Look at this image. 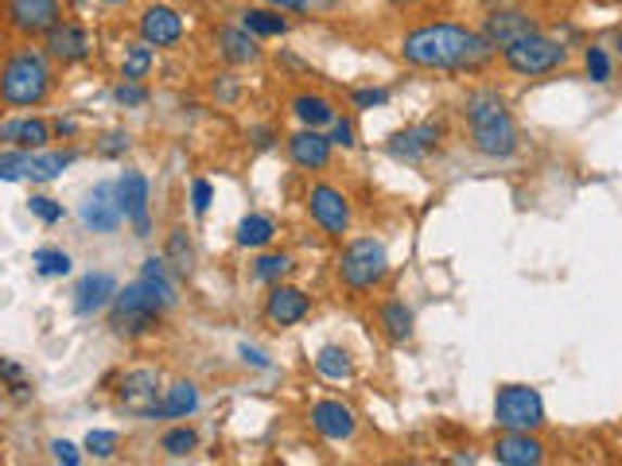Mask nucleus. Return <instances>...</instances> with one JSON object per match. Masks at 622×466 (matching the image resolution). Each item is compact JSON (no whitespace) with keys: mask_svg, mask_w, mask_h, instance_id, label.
<instances>
[{"mask_svg":"<svg viewBox=\"0 0 622 466\" xmlns=\"http://www.w3.org/2000/svg\"><path fill=\"white\" fill-rule=\"evenodd\" d=\"M502 63L510 66L518 78H541L568 63V47L560 39L545 36V31H533V36L518 39V43L502 47Z\"/></svg>","mask_w":622,"mask_h":466,"instance_id":"obj_4","label":"nucleus"},{"mask_svg":"<svg viewBox=\"0 0 622 466\" xmlns=\"http://www.w3.org/2000/svg\"><path fill=\"white\" fill-rule=\"evenodd\" d=\"M31 264H36V272L39 276H47V280H59V276H66V272L75 269V261H71V253L66 249H36L31 253Z\"/></svg>","mask_w":622,"mask_h":466,"instance_id":"obj_34","label":"nucleus"},{"mask_svg":"<svg viewBox=\"0 0 622 466\" xmlns=\"http://www.w3.org/2000/svg\"><path fill=\"white\" fill-rule=\"evenodd\" d=\"M164 311H167L164 299H160L144 280H137V284H129V288L117 292V299H113V331L125 338L149 335Z\"/></svg>","mask_w":622,"mask_h":466,"instance_id":"obj_5","label":"nucleus"},{"mask_svg":"<svg viewBox=\"0 0 622 466\" xmlns=\"http://www.w3.org/2000/svg\"><path fill=\"white\" fill-rule=\"evenodd\" d=\"M113 98H117V105H144L149 102V90L140 82H122L113 90Z\"/></svg>","mask_w":622,"mask_h":466,"instance_id":"obj_43","label":"nucleus"},{"mask_svg":"<svg viewBox=\"0 0 622 466\" xmlns=\"http://www.w3.org/2000/svg\"><path fill=\"white\" fill-rule=\"evenodd\" d=\"M312 315V299L292 284H272L269 299H265V319L272 326H296Z\"/></svg>","mask_w":622,"mask_h":466,"instance_id":"obj_16","label":"nucleus"},{"mask_svg":"<svg viewBox=\"0 0 622 466\" xmlns=\"http://www.w3.org/2000/svg\"><path fill=\"white\" fill-rule=\"evenodd\" d=\"M152 70V47L140 39V43L125 47V59H122V78L125 82H144Z\"/></svg>","mask_w":622,"mask_h":466,"instance_id":"obj_32","label":"nucleus"},{"mask_svg":"<svg viewBox=\"0 0 622 466\" xmlns=\"http://www.w3.org/2000/svg\"><path fill=\"white\" fill-rule=\"evenodd\" d=\"M140 280H144V284H149V288L164 299L167 308H176L179 296H176V284L167 280V257H149V261H144V269H140Z\"/></svg>","mask_w":622,"mask_h":466,"instance_id":"obj_31","label":"nucleus"},{"mask_svg":"<svg viewBox=\"0 0 622 466\" xmlns=\"http://www.w3.org/2000/svg\"><path fill=\"white\" fill-rule=\"evenodd\" d=\"M316 373L323 377V381H334L343 385L354 377V358L351 350H343V346H323L316 354Z\"/></svg>","mask_w":622,"mask_h":466,"instance_id":"obj_27","label":"nucleus"},{"mask_svg":"<svg viewBox=\"0 0 622 466\" xmlns=\"http://www.w3.org/2000/svg\"><path fill=\"white\" fill-rule=\"evenodd\" d=\"M292 269H296V264H292L289 253H265V257L253 264V276H257L261 284H280Z\"/></svg>","mask_w":622,"mask_h":466,"instance_id":"obj_36","label":"nucleus"},{"mask_svg":"<svg viewBox=\"0 0 622 466\" xmlns=\"http://www.w3.org/2000/svg\"><path fill=\"white\" fill-rule=\"evenodd\" d=\"M440 140H444V125H440V121L409 125V129L393 132L390 156L401 159V164H424V159L440 148Z\"/></svg>","mask_w":622,"mask_h":466,"instance_id":"obj_11","label":"nucleus"},{"mask_svg":"<svg viewBox=\"0 0 622 466\" xmlns=\"http://www.w3.org/2000/svg\"><path fill=\"white\" fill-rule=\"evenodd\" d=\"M75 152H31V171L28 179H36V183H51V179L63 176L71 164H75Z\"/></svg>","mask_w":622,"mask_h":466,"instance_id":"obj_29","label":"nucleus"},{"mask_svg":"<svg viewBox=\"0 0 622 466\" xmlns=\"http://www.w3.org/2000/svg\"><path fill=\"white\" fill-rule=\"evenodd\" d=\"M378 323H381V335L390 338V342H409L412 331H417V315H412V308H405V299L381 303Z\"/></svg>","mask_w":622,"mask_h":466,"instance_id":"obj_23","label":"nucleus"},{"mask_svg":"<svg viewBox=\"0 0 622 466\" xmlns=\"http://www.w3.org/2000/svg\"><path fill=\"white\" fill-rule=\"evenodd\" d=\"M90 51H93L90 36H86L78 24H66V20L47 36V55L59 59V63H82Z\"/></svg>","mask_w":622,"mask_h":466,"instance_id":"obj_21","label":"nucleus"},{"mask_svg":"<svg viewBox=\"0 0 622 466\" xmlns=\"http://www.w3.org/2000/svg\"><path fill=\"white\" fill-rule=\"evenodd\" d=\"M167 264L176 269V276H191V269H195V249H191V242H187V230H172V237H167Z\"/></svg>","mask_w":622,"mask_h":466,"instance_id":"obj_33","label":"nucleus"},{"mask_svg":"<svg viewBox=\"0 0 622 466\" xmlns=\"http://www.w3.org/2000/svg\"><path fill=\"white\" fill-rule=\"evenodd\" d=\"M339 276L351 292H370L390 276V253L378 237H358L339 257Z\"/></svg>","mask_w":622,"mask_h":466,"instance_id":"obj_6","label":"nucleus"},{"mask_svg":"<svg viewBox=\"0 0 622 466\" xmlns=\"http://www.w3.org/2000/svg\"><path fill=\"white\" fill-rule=\"evenodd\" d=\"M160 448H164V455L183 458V455H191V451L199 448V436L191 428H172L164 439H160Z\"/></svg>","mask_w":622,"mask_h":466,"instance_id":"obj_38","label":"nucleus"},{"mask_svg":"<svg viewBox=\"0 0 622 466\" xmlns=\"http://www.w3.org/2000/svg\"><path fill=\"white\" fill-rule=\"evenodd\" d=\"M537 28V20L530 16V12H518V9H494L491 16L483 20V36L491 39L494 47H510L518 43V39L533 36Z\"/></svg>","mask_w":622,"mask_h":466,"instance_id":"obj_17","label":"nucleus"},{"mask_svg":"<svg viewBox=\"0 0 622 466\" xmlns=\"http://www.w3.org/2000/svg\"><path fill=\"white\" fill-rule=\"evenodd\" d=\"M117 203H122L125 222H132L137 237H149V233H152V222H149V179L140 176V171H125V176L117 179Z\"/></svg>","mask_w":622,"mask_h":466,"instance_id":"obj_12","label":"nucleus"},{"mask_svg":"<svg viewBox=\"0 0 622 466\" xmlns=\"http://www.w3.org/2000/svg\"><path fill=\"white\" fill-rule=\"evenodd\" d=\"M214 98H218V102H233V98H238V78L233 75L214 78Z\"/></svg>","mask_w":622,"mask_h":466,"instance_id":"obj_47","label":"nucleus"},{"mask_svg":"<svg viewBox=\"0 0 622 466\" xmlns=\"http://www.w3.org/2000/svg\"><path fill=\"white\" fill-rule=\"evenodd\" d=\"M307 215L327 237H343L351 230V198L331 183H316L307 191Z\"/></svg>","mask_w":622,"mask_h":466,"instance_id":"obj_8","label":"nucleus"},{"mask_svg":"<svg viewBox=\"0 0 622 466\" xmlns=\"http://www.w3.org/2000/svg\"><path fill=\"white\" fill-rule=\"evenodd\" d=\"M494 463L502 466H537L545 463V443L537 431H502L494 443Z\"/></svg>","mask_w":622,"mask_h":466,"instance_id":"obj_15","label":"nucleus"},{"mask_svg":"<svg viewBox=\"0 0 622 466\" xmlns=\"http://www.w3.org/2000/svg\"><path fill=\"white\" fill-rule=\"evenodd\" d=\"M28 210H31V215H36L43 225L63 222V203H55L51 195H31V198H28Z\"/></svg>","mask_w":622,"mask_h":466,"instance_id":"obj_39","label":"nucleus"},{"mask_svg":"<svg viewBox=\"0 0 622 466\" xmlns=\"http://www.w3.org/2000/svg\"><path fill=\"white\" fill-rule=\"evenodd\" d=\"M312 428L323 439H331V443H346V439H354V431H358V416H354L351 404L327 397V401L312 404Z\"/></svg>","mask_w":622,"mask_h":466,"instance_id":"obj_13","label":"nucleus"},{"mask_svg":"<svg viewBox=\"0 0 622 466\" xmlns=\"http://www.w3.org/2000/svg\"><path fill=\"white\" fill-rule=\"evenodd\" d=\"M390 102V90H378V86H370V90H354V109H378V105Z\"/></svg>","mask_w":622,"mask_h":466,"instance_id":"obj_44","label":"nucleus"},{"mask_svg":"<svg viewBox=\"0 0 622 466\" xmlns=\"http://www.w3.org/2000/svg\"><path fill=\"white\" fill-rule=\"evenodd\" d=\"M614 51H619V59H622V28L614 31Z\"/></svg>","mask_w":622,"mask_h":466,"instance_id":"obj_53","label":"nucleus"},{"mask_svg":"<svg viewBox=\"0 0 622 466\" xmlns=\"http://www.w3.org/2000/svg\"><path fill=\"white\" fill-rule=\"evenodd\" d=\"M292 117L300 125H307V129H323V125L339 121V113H334V105L327 102L323 93H296L292 98Z\"/></svg>","mask_w":622,"mask_h":466,"instance_id":"obj_24","label":"nucleus"},{"mask_svg":"<svg viewBox=\"0 0 622 466\" xmlns=\"http://www.w3.org/2000/svg\"><path fill=\"white\" fill-rule=\"evenodd\" d=\"M86 451H90L93 458H110L113 451H117V431H90V436H86Z\"/></svg>","mask_w":622,"mask_h":466,"instance_id":"obj_40","label":"nucleus"},{"mask_svg":"<svg viewBox=\"0 0 622 466\" xmlns=\"http://www.w3.org/2000/svg\"><path fill=\"white\" fill-rule=\"evenodd\" d=\"M160 397H164V389H160L156 370H132V373H125L122 385H117V401H122V409L140 419L156 416Z\"/></svg>","mask_w":622,"mask_h":466,"instance_id":"obj_10","label":"nucleus"},{"mask_svg":"<svg viewBox=\"0 0 622 466\" xmlns=\"http://www.w3.org/2000/svg\"><path fill=\"white\" fill-rule=\"evenodd\" d=\"M55 132H59V137H71V132H75V125H71V121H55Z\"/></svg>","mask_w":622,"mask_h":466,"instance_id":"obj_51","label":"nucleus"},{"mask_svg":"<svg viewBox=\"0 0 622 466\" xmlns=\"http://www.w3.org/2000/svg\"><path fill=\"white\" fill-rule=\"evenodd\" d=\"M242 28H250L257 39H272V36H289V20L280 16V12H269V9H245Z\"/></svg>","mask_w":622,"mask_h":466,"instance_id":"obj_30","label":"nucleus"},{"mask_svg":"<svg viewBox=\"0 0 622 466\" xmlns=\"http://www.w3.org/2000/svg\"><path fill=\"white\" fill-rule=\"evenodd\" d=\"M110 4H122V0H110Z\"/></svg>","mask_w":622,"mask_h":466,"instance_id":"obj_54","label":"nucleus"},{"mask_svg":"<svg viewBox=\"0 0 622 466\" xmlns=\"http://www.w3.org/2000/svg\"><path fill=\"white\" fill-rule=\"evenodd\" d=\"M238 354H242V362H245V365H253V370H269V358L261 354V350H253V346H242Z\"/></svg>","mask_w":622,"mask_h":466,"instance_id":"obj_48","label":"nucleus"},{"mask_svg":"<svg viewBox=\"0 0 622 466\" xmlns=\"http://www.w3.org/2000/svg\"><path fill=\"white\" fill-rule=\"evenodd\" d=\"M498 47L483 31L464 28V24H424L401 39V59L420 70H456L471 75L494 63Z\"/></svg>","mask_w":622,"mask_h":466,"instance_id":"obj_1","label":"nucleus"},{"mask_svg":"<svg viewBox=\"0 0 622 466\" xmlns=\"http://www.w3.org/2000/svg\"><path fill=\"white\" fill-rule=\"evenodd\" d=\"M253 144H257V148H269V144H272V132H269V129H253Z\"/></svg>","mask_w":622,"mask_h":466,"instance_id":"obj_50","label":"nucleus"},{"mask_svg":"<svg viewBox=\"0 0 622 466\" xmlns=\"http://www.w3.org/2000/svg\"><path fill=\"white\" fill-rule=\"evenodd\" d=\"M122 203H117V183H102L93 186L90 195H86L82 203V225L93 233H113L117 225H122Z\"/></svg>","mask_w":622,"mask_h":466,"instance_id":"obj_14","label":"nucleus"},{"mask_svg":"<svg viewBox=\"0 0 622 466\" xmlns=\"http://www.w3.org/2000/svg\"><path fill=\"white\" fill-rule=\"evenodd\" d=\"M584 75H587V82H595V86H607L614 78V63H611V55H607L604 43L584 47Z\"/></svg>","mask_w":622,"mask_h":466,"instance_id":"obj_35","label":"nucleus"},{"mask_svg":"<svg viewBox=\"0 0 622 466\" xmlns=\"http://www.w3.org/2000/svg\"><path fill=\"white\" fill-rule=\"evenodd\" d=\"M331 144H339V148H354V125L339 117V121L331 125Z\"/></svg>","mask_w":622,"mask_h":466,"instance_id":"obj_46","label":"nucleus"},{"mask_svg":"<svg viewBox=\"0 0 622 466\" xmlns=\"http://www.w3.org/2000/svg\"><path fill=\"white\" fill-rule=\"evenodd\" d=\"M269 4H277V9H284V12H307L312 0H269Z\"/></svg>","mask_w":622,"mask_h":466,"instance_id":"obj_49","label":"nucleus"},{"mask_svg":"<svg viewBox=\"0 0 622 466\" xmlns=\"http://www.w3.org/2000/svg\"><path fill=\"white\" fill-rule=\"evenodd\" d=\"M51 93V66L39 51H12L0 70V98L9 109H31Z\"/></svg>","mask_w":622,"mask_h":466,"instance_id":"obj_3","label":"nucleus"},{"mask_svg":"<svg viewBox=\"0 0 622 466\" xmlns=\"http://www.w3.org/2000/svg\"><path fill=\"white\" fill-rule=\"evenodd\" d=\"M385 4H393V9H409V4H417V0H385Z\"/></svg>","mask_w":622,"mask_h":466,"instance_id":"obj_52","label":"nucleus"},{"mask_svg":"<svg viewBox=\"0 0 622 466\" xmlns=\"http://www.w3.org/2000/svg\"><path fill=\"white\" fill-rule=\"evenodd\" d=\"M331 137H323L319 129H300V132H292L289 137V156H292V164L296 168H304V171H323L327 164H331Z\"/></svg>","mask_w":622,"mask_h":466,"instance_id":"obj_19","label":"nucleus"},{"mask_svg":"<svg viewBox=\"0 0 622 466\" xmlns=\"http://www.w3.org/2000/svg\"><path fill=\"white\" fill-rule=\"evenodd\" d=\"M117 280L110 272H86L75 288V311L78 315H93V311H105L117 299Z\"/></svg>","mask_w":622,"mask_h":466,"instance_id":"obj_20","label":"nucleus"},{"mask_svg":"<svg viewBox=\"0 0 622 466\" xmlns=\"http://www.w3.org/2000/svg\"><path fill=\"white\" fill-rule=\"evenodd\" d=\"M199 409V389L191 381H176L172 389H164V397H160V409L152 419H183L191 416V412Z\"/></svg>","mask_w":622,"mask_h":466,"instance_id":"obj_25","label":"nucleus"},{"mask_svg":"<svg viewBox=\"0 0 622 466\" xmlns=\"http://www.w3.org/2000/svg\"><path fill=\"white\" fill-rule=\"evenodd\" d=\"M0 140H9V148H28L39 152L51 140V125L43 117H20V121H4Z\"/></svg>","mask_w":622,"mask_h":466,"instance_id":"obj_22","label":"nucleus"},{"mask_svg":"<svg viewBox=\"0 0 622 466\" xmlns=\"http://www.w3.org/2000/svg\"><path fill=\"white\" fill-rule=\"evenodd\" d=\"M31 171V152L28 148H9L4 156H0V179L4 183H16V179H24Z\"/></svg>","mask_w":622,"mask_h":466,"instance_id":"obj_37","label":"nucleus"},{"mask_svg":"<svg viewBox=\"0 0 622 466\" xmlns=\"http://www.w3.org/2000/svg\"><path fill=\"white\" fill-rule=\"evenodd\" d=\"M277 237V222L269 215H245L238 222V245L242 249H265Z\"/></svg>","mask_w":622,"mask_h":466,"instance_id":"obj_28","label":"nucleus"},{"mask_svg":"<svg viewBox=\"0 0 622 466\" xmlns=\"http://www.w3.org/2000/svg\"><path fill=\"white\" fill-rule=\"evenodd\" d=\"M51 458H55V463H66V466H78L82 463V451H78L71 439H55V443H51Z\"/></svg>","mask_w":622,"mask_h":466,"instance_id":"obj_45","label":"nucleus"},{"mask_svg":"<svg viewBox=\"0 0 622 466\" xmlns=\"http://www.w3.org/2000/svg\"><path fill=\"white\" fill-rule=\"evenodd\" d=\"M494 424L502 431H541L545 419V397L533 385H502L494 397Z\"/></svg>","mask_w":622,"mask_h":466,"instance_id":"obj_7","label":"nucleus"},{"mask_svg":"<svg viewBox=\"0 0 622 466\" xmlns=\"http://www.w3.org/2000/svg\"><path fill=\"white\" fill-rule=\"evenodd\" d=\"M214 203V183L211 179H191V210L195 215H206Z\"/></svg>","mask_w":622,"mask_h":466,"instance_id":"obj_41","label":"nucleus"},{"mask_svg":"<svg viewBox=\"0 0 622 466\" xmlns=\"http://www.w3.org/2000/svg\"><path fill=\"white\" fill-rule=\"evenodd\" d=\"M140 39L149 47H176L183 39V16L167 4H152L140 12Z\"/></svg>","mask_w":622,"mask_h":466,"instance_id":"obj_18","label":"nucleus"},{"mask_svg":"<svg viewBox=\"0 0 622 466\" xmlns=\"http://www.w3.org/2000/svg\"><path fill=\"white\" fill-rule=\"evenodd\" d=\"M218 47H223L226 63H257L261 47L250 28H223L218 31Z\"/></svg>","mask_w":622,"mask_h":466,"instance_id":"obj_26","label":"nucleus"},{"mask_svg":"<svg viewBox=\"0 0 622 466\" xmlns=\"http://www.w3.org/2000/svg\"><path fill=\"white\" fill-rule=\"evenodd\" d=\"M63 24L59 0H9V28L16 36H51Z\"/></svg>","mask_w":622,"mask_h":466,"instance_id":"obj_9","label":"nucleus"},{"mask_svg":"<svg viewBox=\"0 0 622 466\" xmlns=\"http://www.w3.org/2000/svg\"><path fill=\"white\" fill-rule=\"evenodd\" d=\"M98 152H102V156H125V152H129V132L125 129H113V132H105L102 137V144H98Z\"/></svg>","mask_w":622,"mask_h":466,"instance_id":"obj_42","label":"nucleus"},{"mask_svg":"<svg viewBox=\"0 0 622 466\" xmlns=\"http://www.w3.org/2000/svg\"><path fill=\"white\" fill-rule=\"evenodd\" d=\"M464 121L471 132V148L486 159H513L521 148L518 140V125H513V113L506 109L498 90H474L467 93L464 102Z\"/></svg>","mask_w":622,"mask_h":466,"instance_id":"obj_2","label":"nucleus"}]
</instances>
